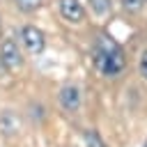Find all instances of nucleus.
Listing matches in <instances>:
<instances>
[{
    "instance_id": "nucleus-1",
    "label": "nucleus",
    "mask_w": 147,
    "mask_h": 147,
    "mask_svg": "<svg viewBox=\"0 0 147 147\" xmlns=\"http://www.w3.org/2000/svg\"><path fill=\"white\" fill-rule=\"evenodd\" d=\"M92 64L103 78H117L124 71V51L110 34H99L92 44Z\"/></svg>"
},
{
    "instance_id": "nucleus-2",
    "label": "nucleus",
    "mask_w": 147,
    "mask_h": 147,
    "mask_svg": "<svg viewBox=\"0 0 147 147\" xmlns=\"http://www.w3.org/2000/svg\"><path fill=\"white\" fill-rule=\"evenodd\" d=\"M18 44L28 51V53H41L44 46H46V39H44V32L37 28V25H23L18 30Z\"/></svg>"
},
{
    "instance_id": "nucleus-3",
    "label": "nucleus",
    "mask_w": 147,
    "mask_h": 147,
    "mask_svg": "<svg viewBox=\"0 0 147 147\" xmlns=\"http://www.w3.org/2000/svg\"><path fill=\"white\" fill-rule=\"evenodd\" d=\"M0 64L7 69V71H16L21 69L23 64V53L18 48V44L14 39H5L0 44Z\"/></svg>"
},
{
    "instance_id": "nucleus-4",
    "label": "nucleus",
    "mask_w": 147,
    "mask_h": 147,
    "mask_svg": "<svg viewBox=\"0 0 147 147\" xmlns=\"http://www.w3.org/2000/svg\"><path fill=\"white\" fill-rule=\"evenodd\" d=\"M57 101H60V108L67 110V113H76L83 103V94H80V87L74 85V83H67L60 87L57 92Z\"/></svg>"
},
{
    "instance_id": "nucleus-5",
    "label": "nucleus",
    "mask_w": 147,
    "mask_h": 147,
    "mask_svg": "<svg viewBox=\"0 0 147 147\" xmlns=\"http://www.w3.org/2000/svg\"><path fill=\"white\" fill-rule=\"evenodd\" d=\"M57 9H60V16L67 21V23H83L85 18V7L80 0H57Z\"/></svg>"
},
{
    "instance_id": "nucleus-6",
    "label": "nucleus",
    "mask_w": 147,
    "mask_h": 147,
    "mask_svg": "<svg viewBox=\"0 0 147 147\" xmlns=\"http://www.w3.org/2000/svg\"><path fill=\"white\" fill-rule=\"evenodd\" d=\"M18 129H21V119L16 113H11V110L0 113V133L2 136H16Z\"/></svg>"
},
{
    "instance_id": "nucleus-7",
    "label": "nucleus",
    "mask_w": 147,
    "mask_h": 147,
    "mask_svg": "<svg viewBox=\"0 0 147 147\" xmlns=\"http://www.w3.org/2000/svg\"><path fill=\"white\" fill-rule=\"evenodd\" d=\"M87 2H90L92 14H96V16H106L113 9V2L110 0H87Z\"/></svg>"
},
{
    "instance_id": "nucleus-8",
    "label": "nucleus",
    "mask_w": 147,
    "mask_h": 147,
    "mask_svg": "<svg viewBox=\"0 0 147 147\" xmlns=\"http://www.w3.org/2000/svg\"><path fill=\"white\" fill-rule=\"evenodd\" d=\"M14 5H16L18 11H23V14H32V11L39 9L41 0H14Z\"/></svg>"
},
{
    "instance_id": "nucleus-9",
    "label": "nucleus",
    "mask_w": 147,
    "mask_h": 147,
    "mask_svg": "<svg viewBox=\"0 0 147 147\" xmlns=\"http://www.w3.org/2000/svg\"><path fill=\"white\" fill-rule=\"evenodd\" d=\"M122 9L129 11V14H138L142 7H145V0H119Z\"/></svg>"
},
{
    "instance_id": "nucleus-10",
    "label": "nucleus",
    "mask_w": 147,
    "mask_h": 147,
    "mask_svg": "<svg viewBox=\"0 0 147 147\" xmlns=\"http://www.w3.org/2000/svg\"><path fill=\"white\" fill-rule=\"evenodd\" d=\"M138 74L147 80V48L140 53V57H138Z\"/></svg>"
},
{
    "instance_id": "nucleus-11",
    "label": "nucleus",
    "mask_w": 147,
    "mask_h": 147,
    "mask_svg": "<svg viewBox=\"0 0 147 147\" xmlns=\"http://www.w3.org/2000/svg\"><path fill=\"white\" fill-rule=\"evenodd\" d=\"M85 145H87V147H103L101 140H99V136H96L94 131H85Z\"/></svg>"
},
{
    "instance_id": "nucleus-12",
    "label": "nucleus",
    "mask_w": 147,
    "mask_h": 147,
    "mask_svg": "<svg viewBox=\"0 0 147 147\" xmlns=\"http://www.w3.org/2000/svg\"><path fill=\"white\" fill-rule=\"evenodd\" d=\"M30 117L32 119H37V122H41L46 115H44V106H39V103H32L30 106Z\"/></svg>"
},
{
    "instance_id": "nucleus-13",
    "label": "nucleus",
    "mask_w": 147,
    "mask_h": 147,
    "mask_svg": "<svg viewBox=\"0 0 147 147\" xmlns=\"http://www.w3.org/2000/svg\"><path fill=\"white\" fill-rule=\"evenodd\" d=\"M0 21H2V18H0Z\"/></svg>"
},
{
    "instance_id": "nucleus-14",
    "label": "nucleus",
    "mask_w": 147,
    "mask_h": 147,
    "mask_svg": "<svg viewBox=\"0 0 147 147\" xmlns=\"http://www.w3.org/2000/svg\"><path fill=\"white\" fill-rule=\"evenodd\" d=\"M145 147H147V145H145Z\"/></svg>"
}]
</instances>
